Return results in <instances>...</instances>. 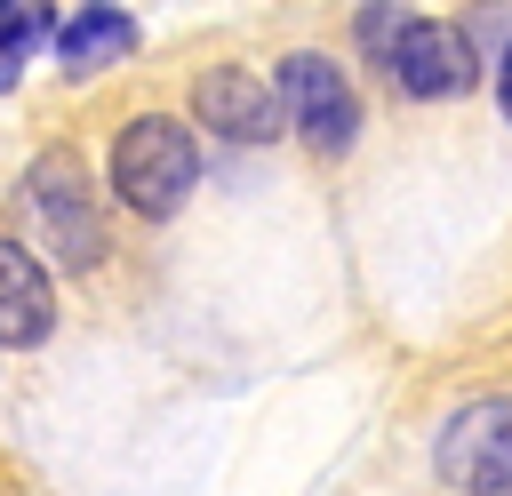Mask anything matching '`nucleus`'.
I'll list each match as a JSON object with an SVG mask.
<instances>
[{"mask_svg": "<svg viewBox=\"0 0 512 496\" xmlns=\"http://www.w3.org/2000/svg\"><path fill=\"white\" fill-rule=\"evenodd\" d=\"M128 48H136V16H120V8H80V16L56 32V64H64V80L104 72V64H120Z\"/></svg>", "mask_w": 512, "mask_h": 496, "instance_id": "8", "label": "nucleus"}, {"mask_svg": "<svg viewBox=\"0 0 512 496\" xmlns=\"http://www.w3.org/2000/svg\"><path fill=\"white\" fill-rule=\"evenodd\" d=\"M192 176H200V152H192V136L176 128V120H128L120 136H112V192L136 208V216H176L184 208V192H192Z\"/></svg>", "mask_w": 512, "mask_h": 496, "instance_id": "1", "label": "nucleus"}, {"mask_svg": "<svg viewBox=\"0 0 512 496\" xmlns=\"http://www.w3.org/2000/svg\"><path fill=\"white\" fill-rule=\"evenodd\" d=\"M192 112H200V128H216L224 144H272V136L288 128L280 80H256V72H240V64H216V72H200V88H192Z\"/></svg>", "mask_w": 512, "mask_h": 496, "instance_id": "5", "label": "nucleus"}, {"mask_svg": "<svg viewBox=\"0 0 512 496\" xmlns=\"http://www.w3.org/2000/svg\"><path fill=\"white\" fill-rule=\"evenodd\" d=\"M392 80L408 96H464L472 88V40L456 24H416L408 48H400V64H392Z\"/></svg>", "mask_w": 512, "mask_h": 496, "instance_id": "6", "label": "nucleus"}, {"mask_svg": "<svg viewBox=\"0 0 512 496\" xmlns=\"http://www.w3.org/2000/svg\"><path fill=\"white\" fill-rule=\"evenodd\" d=\"M24 216H32V232L48 240L56 264H96L104 256V216H96V192H88L72 152H40L24 168Z\"/></svg>", "mask_w": 512, "mask_h": 496, "instance_id": "2", "label": "nucleus"}, {"mask_svg": "<svg viewBox=\"0 0 512 496\" xmlns=\"http://www.w3.org/2000/svg\"><path fill=\"white\" fill-rule=\"evenodd\" d=\"M280 104H288V128H296L312 152H344L352 128H360L352 80H344L328 56H288V64H280Z\"/></svg>", "mask_w": 512, "mask_h": 496, "instance_id": "4", "label": "nucleus"}, {"mask_svg": "<svg viewBox=\"0 0 512 496\" xmlns=\"http://www.w3.org/2000/svg\"><path fill=\"white\" fill-rule=\"evenodd\" d=\"M40 40L56 48L48 0H0V88H16V72H24V56H32Z\"/></svg>", "mask_w": 512, "mask_h": 496, "instance_id": "9", "label": "nucleus"}, {"mask_svg": "<svg viewBox=\"0 0 512 496\" xmlns=\"http://www.w3.org/2000/svg\"><path fill=\"white\" fill-rule=\"evenodd\" d=\"M440 480L464 496H512V400H472L448 416L440 448H432Z\"/></svg>", "mask_w": 512, "mask_h": 496, "instance_id": "3", "label": "nucleus"}, {"mask_svg": "<svg viewBox=\"0 0 512 496\" xmlns=\"http://www.w3.org/2000/svg\"><path fill=\"white\" fill-rule=\"evenodd\" d=\"M56 328V296L48 272L24 240H0V344H40Z\"/></svg>", "mask_w": 512, "mask_h": 496, "instance_id": "7", "label": "nucleus"}, {"mask_svg": "<svg viewBox=\"0 0 512 496\" xmlns=\"http://www.w3.org/2000/svg\"><path fill=\"white\" fill-rule=\"evenodd\" d=\"M416 24H424V16H416V8H400V0H368V8L352 16V32H360V48H368V56L384 64V72L400 64V48H408V32H416Z\"/></svg>", "mask_w": 512, "mask_h": 496, "instance_id": "10", "label": "nucleus"}, {"mask_svg": "<svg viewBox=\"0 0 512 496\" xmlns=\"http://www.w3.org/2000/svg\"><path fill=\"white\" fill-rule=\"evenodd\" d=\"M496 96H504V120H512V48H504V72H496Z\"/></svg>", "mask_w": 512, "mask_h": 496, "instance_id": "11", "label": "nucleus"}]
</instances>
